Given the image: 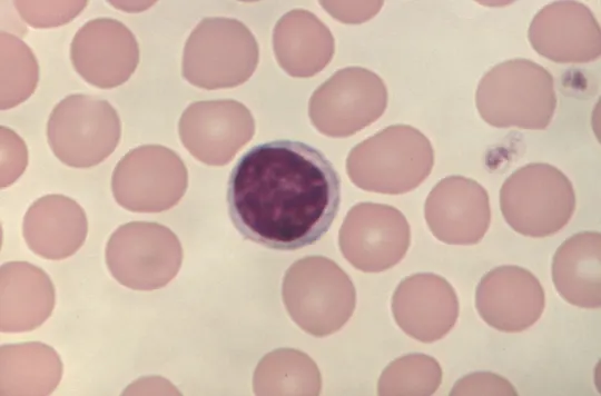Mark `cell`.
I'll list each match as a JSON object with an SVG mask.
<instances>
[{
  "label": "cell",
  "mask_w": 601,
  "mask_h": 396,
  "mask_svg": "<svg viewBox=\"0 0 601 396\" xmlns=\"http://www.w3.org/2000/svg\"><path fill=\"white\" fill-rule=\"evenodd\" d=\"M545 295L539 279L528 269L504 265L491 269L475 289V308L492 328L519 333L541 317Z\"/></svg>",
  "instance_id": "5bb4252c"
},
{
  "label": "cell",
  "mask_w": 601,
  "mask_h": 396,
  "mask_svg": "<svg viewBox=\"0 0 601 396\" xmlns=\"http://www.w3.org/2000/svg\"><path fill=\"white\" fill-rule=\"evenodd\" d=\"M424 217L433 236L447 245H475L491 221L487 191L464 176L441 179L428 194Z\"/></svg>",
  "instance_id": "4fadbf2b"
},
{
  "label": "cell",
  "mask_w": 601,
  "mask_h": 396,
  "mask_svg": "<svg viewBox=\"0 0 601 396\" xmlns=\"http://www.w3.org/2000/svg\"><path fill=\"white\" fill-rule=\"evenodd\" d=\"M433 165L430 140L411 126L395 125L351 150L347 174L364 190L397 195L420 186Z\"/></svg>",
  "instance_id": "3957f363"
},
{
  "label": "cell",
  "mask_w": 601,
  "mask_h": 396,
  "mask_svg": "<svg viewBox=\"0 0 601 396\" xmlns=\"http://www.w3.org/2000/svg\"><path fill=\"white\" fill-rule=\"evenodd\" d=\"M2 139V178L1 186L11 185L27 166V148L23 141L12 130L1 127Z\"/></svg>",
  "instance_id": "d4e9b609"
},
{
  "label": "cell",
  "mask_w": 601,
  "mask_h": 396,
  "mask_svg": "<svg viewBox=\"0 0 601 396\" xmlns=\"http://www.w3.org/2000/svg\"><path fill=\"white\" fill-rule=\"evenodd\" d=\"M258 62V46L248 28L229 18H205L191 31L183 56V76L204 89L236 87Z\"/></svg>",
  "instance_id": "5b68a950"
},
{
  "label": "cell",
  "mask_w": 601,
  "mask_h": 396,
  "mask_svg": "<svg viewBox=\"0 0 601 396\" xmlns=\"http://www.w3.org/2000/svg\"><path fill=\"white\" fill-rule=\"evenodd\" d=\"M86 1H16L21 18L32 27L47 28L71 21L86 7Z\"/></svg>",
  "instance_id": "603a6c76"
},
{
  "label": "cell",
  "mask_w": 601,
  "mask_h": 396,
  "mask_svg": "<svg viewBox=\"0 0 601 396\" xmlns=\"http://www.w3.org/2000/svg\"><path fill=\"white\" fill-rule=\"evenodd\" d=\"M183 249L167 227L150 221H131L118 227L106 246L111 276L135 290L166 286L178 273Z\"/></svg>",
  "instance_id": "52a82bcc"
},
{
  "label": "cell",
  "mask_w": 601,
  "mask_h": 396,
  "mask_svg": "<svg viewBox=\"0 0 601 396\" xmlns=\"http://www.w3.org/2000/svg\"><path fill=\"white\" fill-rule=\"evenodd\" d=\"M475 105L492 127L546 129L556 108L553 77L529 59L503 61L481 78Z\"/></svg>",
  "instance_id": "7a4b0ae2"
},
{
  "label": "cell",
  "mask_w": 601,
  "mask_h": 396,
  "mask_svg": "<svg viewBox=\"0 0 601 396\" xmlns=\"http://www.w3.org/2000/svg\"><path fill=\"white\" fill-rule=\"evenodd\" d=\"M392 310L404 333L422 343H433L454 327L460 305L445 278L425 273L401 281L393 295Z\"/></svg>",
  "instance_id": "2e32d148"
},
{
  "label": "cell",
  "mask_w": 601,
  "mask_h": 396,
  "mask_svg": "<svg viewBox=\"0 0 601 396\" xmlns=\"http://www.w3.org/2000/svg\"><path fill=\"white\" fill-rule=\"evenodd\" d=\"M39 77L30 48L10 33H1V109H10L33 92Z\"/></svg>",
  "instance_id": "44dd1931"
},
{
  "label": "cell",
  "mask_w": 601,
  "mask_h": 396,
  "mask_svg": "<svg viewBox=\"0 0 601 396\" xmlns=\"http://www.w3.org/2000/svg\"><path fill=\"white\" fill-rule=\"evenodd\" d=\"M575 192L556 167L534 162L511 174L500 189L504 220L516 232L534 238L556 234L575 210Z\"/></svg>",
  "instance_id": "277c9868"
},
{
  "label": "cell",
  "mask_w": 601,
  "mask_h": 396,
  "mask_svg": "<svg viewBox=\"0 0 601 396\" xmlns=\"http://www.w3.org/2000/svg\"><path fill=\"white\" fill-rule=\"evenodd\" d=\"M88 231L85 210L63 195H47L27 210L22 232L28 247L46 259L59 260L73 255Z\"/></svg>",
  "instance_id": "e0dca14e"
},
{
  "label": "cell",
  "mask_w": 601,
  "mask_h": 396,
  "mask_svg": "<svg viewBox=\"0 0 601 396\" xmlns=\"http://www.w3.org/2000/svg\"><path fill=\"white\" fill-rule=\"evenodd\" d=\"M53 307L55 288L43 270L26 261L2 265V333H22L39 327Z\"/></svg>",
  "instance_id": "ac0fdd59"
},
{
  "label": "cell",
  "mask_w": 601,
  "mask_h": 396,
  "mask_svg": "<svg viewBox=\"0 0 601 396\" xmlns=\"http://www.w3.org/2000/svg\"><path fill=\"white\" fill-rule=\"evenodd\" d=\"M227 205L238 232L275 250L318 241L341 205V178L317 148L278 139L245 152L231 169Z\"/></svg>",
  "instance_id": "6da1fadb"
},
{
  "label": "cell",
  "mask_w": 601,
  "mask_h": 396,
  "mask_svg": "<svg viewBox=\"0 0 601 396\" xmlns=\"http://www.w3.org/2000/svg\"><path fill=\"white\" fill-rule=\"evenodd\" d=\"M120 135L115 108L91 95L67 96L55 106L47 123L52 152L61 162L76 168L100 164L116 149Z\"/></svg>",
  "instance_id": "8992f818"
},
{
  "label": "cell",
  "mask_w": 601,
  "mask_h": 396,
  "mask_svg": "<svg viewBox=\"0 0 601 396\" xmlns=\"http://www.w3.org/2000/svg\"><path fill=\"white\" fill-rule=\"evenodd\" d=\"M601 236L581 231L564 240L552 259V280L569 304L594 309L601 305Z\"/></svg>",
  "instance_id": "d6986e66"
},
{
  "label": "cell",
  "mask_w": 601,
  "mask_h": 396,
  "mask_svg": "<svg viewBox=\"0 0 601 396\" xmlns=\"http://www.w3.org/2000/svg\"><path fill=\"white\" fill-rule=\"evenodd\" d=\"M387 106V89L373 71L349 67L335 72L312 96L311 117L327 110L316 129L329 137H348L376 121Z\"/></svg>",
  "instance_id": "9c48e42d"
},
{
  "label": "cell",
  "mask_w": 601,
  "mask_h": 396,
  "mask_svg": "<svg viewBox=\"0 0 601 396\" xmlns=\"http://www.w3.org/2000/svg\"><path fill=\"white\" fill-rule=\"evenodd\" d=\"M442 368L425 354H410L391 363L378 380V395H432L441 385Z\"/></svg>",
  "instance_id": "7402d4cb"
},
{
  "label": "cell",
  "mask_w": 601,
  "mask_h": 396,
  "mask_svg": "<svg viewBox=\"0 0 601 396\" xmlns=\"http://www.w3.org/2000/svg\"><path fill=\"white\" fill-rule=\"evenodd\" d=\"M61 374L58 354L45 344L1 347V395H48Z\"/></svg>",
  "instance_id": "ffe728a7"
},
{
  "label": "cell",
  "mask_w": 601,
  "mask_h": 396,
  "mask_svg": "<svg viewBox=\"0 0 601 396\" xmlns=\"http://www.w3.org/2000/svg\"><path fill=\"white\" fill-rule=\"evenodd\" d=\"M528 38L542 57L558 63H585L600 57V26L592 11L577 1H555L533 17Z\"/></svg>",
  "instance_id": "9a60e30c"
},
{
  "label": "cell",
  "mask_w": 601,
  "mask_h": 396,
  "mask_svg": "<svg viewBox=\"0 0 601 396\" xmlns=\"http://www.w3.org/2000/svg\"><path fill=\"white\" fill-rule=\"evenodd\" d=\"M188 175L181 158L160 145L128 151L111 178L116 201L135 212H159L174 207L186 191Z\"/></svg>",
  "instance_id": "ba28073f"
},
{
  "label": "cell",
  "mask_w": 601,
  "mask_h": 396,
  "mask_svg": "<svg viewBox=\"0 0 601 396\" xmlns=\"http://www.w3.org/2000/svg\"><path fill=\"white\" fill-rule=\"evenodd\" d=\"M178 131L186 149L199 161L223 166L255 131L249 110L235 100L198 101L183 112Z\"/></svg>",
  "instance_id": "8fae6325"
},
{
  "label": "cell",
  "mask_w": 601,
  "mask_h": 396,
  "mask_svg": "<svg viewBox=\"0 0 601 396\" xmlns=\"http://www.w3.org/2000/svg\"><path fill=\"white\" fill-rule=\"evenodd\" d=\"M450 395H518L509 380L490 372H477L460 378Z\"/></svg>",
  "instance_id": "cb8c5ba5"
},
{
  "label": "cell",
  "mask_w": 601,
  "mask_h": 396,
  "mask_svg": "<svg viewBox=\"0 0 601 396\" xmlns=\"http://www.w3.org/2000/svg\"><path fill=\"white\" fill-rule=\"evenodd\" d=\"M410 226L396 208L361 202L347 214L339 230L343 256L357 269L378 273L395 266L410 246Z\"/></svg>",
  "instance_id": "30bf717a"
},
{
  "label": "cell",
  "mask_w": 601,
  "mask_h": 396,
  "mask_svg": "<svg viewBox=\"0 0 601 396\" xmlns=\"http://www.w3.org/2000/svg\"><path fill=\"white\" fill-rule=\"evenodd\" d=\"M70 58L76 71L90 85L108 89L126 82L139 62L134 33L120 21L97 18L75 34Z\"/></svg>",
  "instance_id": "7c38bea8"
}]
</instances>
